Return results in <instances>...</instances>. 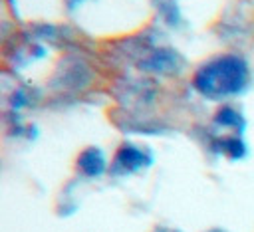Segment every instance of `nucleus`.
<instances>
[{
    "label": "nucleus",
    "mask_w": 254,
    "mask_h": 232,
    "mask_svg": "<svg viewBox=\"0 0 254 232\" xmlns=\"http://www.w3.org/2000/svg\"><path fill=\"white\" fill-rule=\"evenodd\" d=\"M252 71L236 52H224L204 59L192 73V87L210 101H226L248 89Z\"/></svg>",
    "instance_id": "1"
},
{
    "label": "nucleus",
    "mask_w": 254,
    "mask_h": 232,
    "mask_svg": "<svg viewBox=\"0 0 254 232\" xmlns=\"http://www.w3.org/2000/svg\"><path fill=\"white\" fill-rule=\"evenodd\" d=\"M93 69L91 65L79 58L77 54L65 52L58 65L54 67V73L50 77V89L60 91V93H77L87 89L93 83Z\"/></svg>",
    "instance_id": "2"
},
{
    "label": "nucleus",
    "mask_w": 254,
    "mask_h": 232,
    "mask_svg": "<svg viewBox=\"0 0 254 232\" xmlns=\"http://www.w3.org/2000/svg\"><path fill=\"white\" fill-rule=\"evenodd\" d=\"M135 65L145 73L163 75V77H177L185 71L187 59L183 58V54L179 50H175L171 46H157L145 58H141Z\"/></svg>",
    "instance_id": "3"
},
{
    "label": "nucleus",
    "mask_w": 254,
    "mask_h": 232,
    "mask_svg": "<svg viewBox=\"0 0 254 232\" xmlns=\"http://www.w3.org/2000/svg\"><path fill=\"white\" fill-rule=\"evenodd\" d=\"M151 163H153V153L147 147H141V145L125 141L113 153V159L109 163V174L111 176L137 174L143 169L151 167Z\"/></svg>",
    "instance_id": "4"
},
{
    "label": "nucleus",
    "mask_w": 254,
    "mask_h": 232,
    "mask_svg": "<svg viewBox=\"0 0 254 232\" xmlns=\"http://www.w3.org/2000/svg\"><path fill=\"white\" fill-rule=\"evenodd\" d=\"M30 38L36 42H52L58 48H71L75 38L73 30L65 24H52V22H32L28 26Z\"/></svg>",
    "instance_id": "5"
},
{
    "label": "nucleus",
    "mask_w": 254,
    "mask_h": 232,
    "mask_svg": "<svg viewBox=\"0 0 254 232\" xmlns=\"http://www.w3.org/2000/svg\"><path fill=\"white\" fill-rule=\"evenodd\" d=\"M109 171L105 153L99 147H85L75 157V173L83 178H99Z\"/></svg>",
    "instance_id": "6"
},
{
    "label": "nucleus",
    "mask_w": 254,
    "mask_h": 232,
    "mask_svg": "<svg viewBox=\"0 0 254 232\" xmlns=\"http://www.w3.org/2000/svg\"><path fill=\"white\" fill-rule=\"evenodd\" d=\"M212 123H214L218 129H224V131L234 133V135H242L244 129H246L244 113H242L236 105H232V103H228V101H224V103L218 105V109H216L214 115H212Z\"/></svg>",
    "instance_id": "7"
},
{
    "label": "nucleus",
    "mask_w": 254,
    "mask_h": 232,
    "mask_svg": "<svg viewBox=\"0 0 254 232\" xmlns=\"http://www.w3.org/2000/svg\"><path fill=\"white\" fill-rule=\"evenodd\" d=\"M210 149L218 155H224L230 161H240L248 153V147H246L242 135H234V133L212 135L210 137Z\"/></svg>",
    "instance_id": "8"
},
{
    "label": "nucleus",
    "mask_w": 254,
    "mask_h": 232,
    "mask_svg": "<svg viewBox=\"0 0 254 232\" xmlns=\"http://www.w3.org/2000/svg\"><path fill=\"white\" fill-rule=\"evenodd\" d=\"M157 95V83H153L151 79H135L131 83H127L125 87V99L139 107V105H149Z\"/></svg>",
    "instance_id": "9"
},
{
    "label": "nucleus",
    "mask_w": 254,
    "mask_h": 232,
    "mask_svg": "<svg viewBox=\"0 0 254 232\" xmlns=\"http://www.w3.org/2000/svg\"><path fill=\"white\" fill-rule=\"evenodd\" d=\"M153 6H155V12H157V18L167 28L179 30L185 24V16H183L177 0H153Z\"/></svg>",
    "instance_id": "10"
},
{
    "label": "nucleus",
    "mask_w": 254,
    "mask_h": 232,
    "mask_svg": "<svg viewBox=\"0 0 254 232\" xmlns=\"http://www.w3.org/2000/svg\"><path fill=\"white\" fill-rule=\"evenodd\" d=\"M40 97H42L40 89H36V87H32V85H18V87L10 93L8 103H10V109H12L14 113H18V111H22V109L34 107V105L40 101Z\"/></svg>",
    "instance_id": "11"
},
{
    "label": "nucleus",
    "mask_w": 254,
    "mask_h": 232,
    "mask_svg": "<svg viewBox=\"0 0 254 232\" xmlns=\"http://www.w3.org/2000/svg\"><path fill=\"white\" fill-rule=\"evenodd\" d=\"M85 2H91V0H64V6H65L67 12H75V10H79Z\"/></svg>",
    "instance_id": "12"
},
{
    "label": "nucleus",
    "mask_w": 254,
    "mask_h": 232,
    "mask_svg": "<svg viewBox=\"0 0 254 232\" xmlns=\"http://www.w3.org/2000/svg\"><path fill=\"white\" fill-rule=\"evenodd\" d=\"M208 232H226V230H222V228H212V230H208Z\"/></svg>",
    "instance_id": "13"
},
{
    "label": "nucleus",
    "mask_w": 254,
    "mask_h": 232,
    "mask_svg": "<svg viewBox=\"0 0 254 232\" xmlns=\"http://www.w3.org/2000/svg\"><path fill=\"white\" fill-rule=\"evenodd\" d=\"M155 232H169L167 228H155Z\"/></svg>",
    "instance_id": "14"
},
{
    "label": "nucleus",
    "mask_w": 254,
    "mask_h": 232,
    "mask_svg": "<svg viewBox=\"0 0 254 232\" xmlns=\"http://www.w3.org/2000/svg\"><path fill=\"white\" fill-rule=\"evenodd\" d=\"M169 232H181V230H169Z\"/></svg>",
    "instance_id": "15"
}]
</instances>
